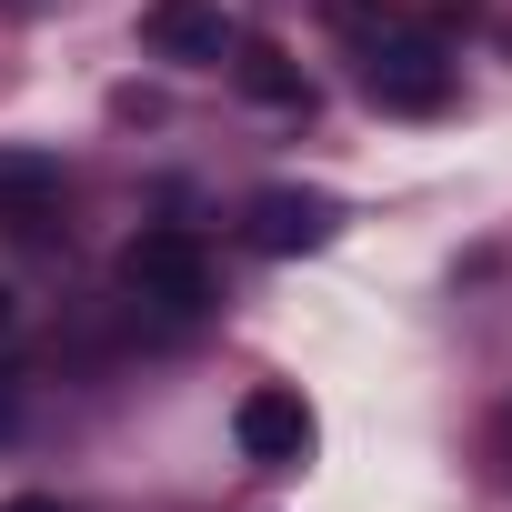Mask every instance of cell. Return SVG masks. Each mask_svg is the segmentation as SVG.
Returning a JSON list of instances; mask_svg holds the SVG:
<instances>
[{
  "label": "cell",
  "mask_w": 512,
  "mask_h": 512,
  "mask_svg": "<svg viewBox=\"0 0 512 512\" xmlns=\"http://www.w3.org/2000/svg\"><path fill=\"white\" fill-rule=\"evenodd\" d=\"M342 231V201L332 191H262V201H251V241H262V251H282V262H292V251H322Z\"/></svg>",
  "instance_id": "obj_5"
},
{
  "label": "cell",
  "mask_w": 512,
  "mask_h": 512,
  "mask_svg": "<svg viewBox=\"0 0 512 512\" xmlns=\"http://www.w3.org/2000/svg\"><path fill=\"white\" fill-rule=\"evenodd\" d=\"M231 71H241L251 101H272V111H312V81H302L282 51H231Z\"/></svg>",
  "instance_id": "obj_7"
},
{
  "label": "cell",
  "mask_w": 512,
  "mask_h": 512,
  "mask_svg": "<svg viewBox=\"0 0 512 512\" xmlns=\"http://www.w3.org/2000/svg\"><path fill=\"white\" fill-rule=\"evenodd\" d=\"M11 432H21V382L0 372V442H11Z\"/></svg>",
  "instance_id": "obj_8"
},
{
  "label": "cell",
  "mask_w": 512,
  "mask_h": 512,
  "mask_svg": "<svg viewBox=\"0 0 512 512\" xmlns=\"http://www.w3.org/2000/svg\"><path fill=\"white\" fill-rule=\"evenodd\" d=\"M141 41H151L161 61H181V71H221V61L241 51V31H231L221 0H151V11H141Z\"/></svg>",
  "instance_id": "obj_4"
},
{
  "label": "cell",
  "mask_w": 512,
  "mask_h": 512,
  "mask_svg": "<svg viewBox=\"0 0 512 512\" xmlns=\"http://www.w3.org/2000/svg\"><path fill=\"white\" fill-rule=\"evenodd\" d=\"M231 442H241V462H262V472H302L312 442H322V422H312V402L292 382H251L231 402Z\"/></svg>",
  "instance_id": "obj_3"
},
{
  "label": "cell",
  "mask_w": 512,
  "mask_h": 512,
  "mask_svg": "<svg viewBox=\"0 0 512 512\" xmlns=\"http://www.w3.org/2000/svg\"><path fill=\"white\" fill-rule=\"evenodd\" d=\"M121 292H131V312H151V322H201V312H211V251L161 221V231H141V241L121 251Z\"/></svg>",
  "instance_id": "obj_2"
},
{
  "label": "cell",
  "mask_w": 512,
  "mask_h": 512,
  "mask_svg": "<svg viewBox=\"0 0 512 512\" xmlns=\"http://www.w3.org/2000/svg\"><path fill=\"white\" fill-rule=\"evenodd\" d=\"M51 201H61V161H41V151H0V221H11L21 241L51 231Z\"/></svg>",
  "instance_id": "obj_6"
},
{
  "label": "cell",
  "mask_w": 512,
  "mask_h": 512,
  "mask_svg": "<svg viewBox=\"0 0 512 512\" xmlns=\"http://www.w3.org/2000/svg\"><path fill=\"white\" fill-rule=\"evenodd\" d=\"M0 332H11V292H0Z\"/></svg>",
  "instance_id": "obj_10"
},
{
  "label": "cell",
  "mask_w": 512,
  "mask_h": 512,
  "mask_svg": "<svg viewBox=\"0 0 512 512\" xmlns=\"http://www.w3.org/2000/svg\"><path fill=\"white\" fill-rule=\"evenodd\" d=\"M0 512H61V502L51 492H21V502H0Z\"/></svg>",
  "instance_id": "obj_9"
},
{
  "label": "cell",
  "mask_w": 512,
  "mask_h": 512,
  "mask_svg": "<svg viewBox=\"0 0 512 512\" xmlns=\"http://www.w3.org/2000/svg\"><path fill=\"white\" fill-rule=\"evenodd\" d=\"M362 91L382 111H442L452 101V41L422 21H382L362 31Z\"/></svg>",
  "instance_id": "obj_1"
}]
</instances>
